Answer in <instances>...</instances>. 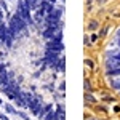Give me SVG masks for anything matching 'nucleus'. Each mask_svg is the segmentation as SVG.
Returning a JSON list of instances; mask_svg holds the SVG:
<instances>
[{"label":"nucleus","mask_w":120,"mask_h":120,"mask_svg":"<svg viewBox=\"0 0 120 120\" xmlns=\"http://www.w3.org/2000/svg\"><path fill=\"white\" fill-rule=\"evenodd\" d=\"M16 115H18V117H21L22 120H29V115L26 114V112H22V111H18V112H16Z\"/></svg>","instance_id":"nucleus-16"},{"label":"nucleus","mask_w":120,"mask_h":120,"mask_svg":"<svg viewBox=\"0 0 120 120\" xmlns=\"http://www.w3.org/2000/svg\"><path fill=\"white\" fill-rule=\"evenodd\" d=\"M83 86H85V91L91 93V85H90V80H85V82H83Z\"/></svg>","instance_id":"nucleus-17"},{"label":"nucleus","mask_w":120,"mask_h":120,"mask_svg":"<svg viewBox=\"0 0 120 120\" xmlns=\"http://www.w3.org/2000/svg\"><path fill=\"white\" fill-rule=\"evenodd\" d=\"M13 42H15V37L11 35V32H7V37H5V40H3V43H5V46L7 48H11L13 46Z\"/></svg>","instance_id":"nucleus-6"},{"label":"nucleus","mask_w":120,"mask_h":120,"mask_svg":"<svg viewBox=\"0 0 120 120\" xmlns=\"http://www.w3.org/2000/svg\"><path fill=\"white\" fill-rule=\"evenodd\" d=\"M56 114H58V120H64L66 119V111H64V106H58V109H56Z\"/></svg>","instance_id":"nucleus-8"},{"label":"nucleus","mask_w":120,"mask_h":120,"mask_svg":"<svg viewBox=\"0 0 120 120\" xmlns=\"http://www.w3.org/2000/svg\"><path fill=\"white\" fill-rule=\"evenodd\" d=\"M2 21H3V11L0 10V22H2Z\"/></svg>","instance_id":"nucleus-23"},{"label":"nucleus","mask_w":120,"mask_h":120,"mask_svg":"<svg viewBox=\"0 0 120 120\" xmlns=\"http://www.w3.org/2000/svg\"><path fill=\"white\" fill-rule=\"evenodd\" d=\"M85 102H88V104H93V102H96V99L93 98V94L91 93H88V91H85Z\"/></svg>","instance_id":"nucleus-12"},{"label":"nucleus","mask_w":120,"mask_h":120,"mask_svg":"<svg viewBox=\"0 0 120 120\" xmlns=\"http://www.w3.org/2000/svg\"><path fill=\"white\" fill-rule=\"evenodd\" d=\"M0 120H10V117L7 115V112L3 114V112H0Z\"/></svg>","instance_id":"nucleus-18"},{"label":"nucleus","mask_w":120,"mask_h":120,"mask_svg":"<svg viewBox=\"0 0 120 120\" xmlns=\"http://www.w3.org/2000/svg\"><path fill=\"white\" fill-rule=\"evenodd\" d=\"M7 32H8V24H5L3 21L0 22V42H3L7 37Z\"/></svg>","instance_id":"nucleus-5"},{"label":"nucleus","mask_w":120,"mask_h":120,"mask_svg":"<svg viewBox=\"0 0 120 120\" xmlns=\"http://www.w3.org/2000/svg\"><path fill=\"white\" fill-rule=\"evenodd\" d=\"M90 40H91V42H96V40H98V35H91Z\"/></svg>","instance_id":"nucleus-22"},{"label":"nucleus","mask_w":120,"mask_h":120,"mask_svg":"<svg viewBox=\"0 0 120 120\" xmlns=\"http://www.w3.org/2000/svg\"><path fill=\"white\" fill-rule=\"evenodd\" d=\"M16 15H19L22 19H26L29 26L35 24V22H34V16H32V10L29 8V5L26 3V0H18V5H16Z\"/></svg>","instance_id":"nucleus-1"},{"label":"nucleus","mask_w":120,"mask_h":120,"mask_svg":"<svg viewBox=\"0 0 120 120\" xmlns=\"http://www.w3.org/2000/svg\"><path fill=\"white\" fill-rule=\"evenodd\" d=\"M91 120H94V119H91Z\"/></svg>","instance_id":"nucleus-31"},{"label":"nucleus","mask_w":120,"mask_h":120,"mask_svg":"<svg viewBox=\"0 0 120 120\" xmlns=\"http://www.w3.org/2000/svg\"><path fill=\"white\" fill-rule=\"evenodd\" d=\"M85 64L88 66L90 69H93V66H94V64H93V61H91V59H85Z\"/></svg>","instance_id":"nucleus-19"},{"label":"nucleus","mask_w":120,"mask_h":120,"mask_svg":"<svg viewBox=\"0 0 120 120\" xmlns=\"http://www.w3.org/2000/svg\"><path fill=\"white\" fill-rule=\"evenodd\" d=\"M45 50H51V51H64V43L63 42H55V40H48L45 45Z\"/></svg>","instance_id":"nucleus-2"},{"label":"nucleus","mask_w":120,"mask_h":120,"mask_svg":"<svg viewBox=\"0 0 120 120\" xmlns=\"http://www.w3.org/2000/svg\"><path fill=\"white\" fill-rule=\"evenodd\" d=\"M90 2H91V0H88V3H90Z\"/></svg>","instance_id":"nucleus-30"},{"label":"nucleus","mask_w":120,"mask_h":120,"mask_svg":"<svg viewBox=\"0 0 120 120\" xmlns=\"http://www.w3.org/2000/svg\"><path fill=\"white\" fill-rule=\"evenodd\" d=\"M64 88H66V83L63 82V83H61V85H59V90H61V91H64Z\"/></svg>","instance_id":"nucleus-21"},{"label":"nucleus","mask_w":120,"mask_h":120,"mask_svg":"<svg viewBox=\"0 0 120 120\" xmlns=\"http://www.w3.org/2000/svg\"><path fill=\"white\" fill-rule=\"evenodd\" d=\"M117 38H120V29L117 30Z\"/></svg>","instance_id":"nucleus-25"},{"label":"nucleus","mask_w":120,"mask_h":120,"mask_svg":"<svg viewBox=\"0 0 120 120\" xmlns=\"http://www.w3.org/2000/svg\"><path fill=\"white\" fill-rule=\"evenodd\" d=\"M106 74L109 75V77H119V75H120V67H114V69H107V71H106Z\"/></svg>","instance_id":"nucleus-9"},{"label":"nucleus","mask_w":120,"mask_h":120,"mask_svg":"<svg viewBox=\"0 0 120 120\" xmlns=\"http://www.w3.org/2000/svg\"><path fill=\"white\" fill-rule=\"evenodd\" d=\"M59 29H63V27H45V29H43V32H42V35H43V38L48 42V40H51V38L55 37L56 32H58Z\"/></svg>","instance_id":"nucleus-3"},{"label":"nucleus","mask_w":120,"mask_h":120,"mask_svg":"<svg viewBox=\"0 0 120 120\" xmlns=\"http://www.w3.org/2000/svg\"><path fill=\"white\" fill-rule=\"evenodd\" d=\"M83 43H85V45H90V43H91V40H90L88 35H85V37H83Z\"/></svg>","instance_id":"nucleus-20"},{"label":"nucleus","mask_w":120,"mask_h":120,"mask_svg":"<svg viewBox=\"0 0 120 120\" xmlns=\"http://www.w3.org/2000/svg\"><path fill=\"white\" fill-rule=\"evenodd\" d=\"M115 42H117V45H119V48H120V38H117Z\"/></svg>","instance_id":"nucleus-24"},{"label":"nucleus","mask_w":120,"mask_h":120,"mask_svg":"<svg viewBox=\"0 0 120 120\" xmlns=\"http://www.w3.org/2000/svg\"><path fill=\"white\" fill-rule=\"evenodd\" d=\"M0 8L8 13V3H7V0H0Z\"/></svg>","instance_id":"nucleus-15"},{"label":"nucleus","mask_w":120,"mask_h":120,"mask_svg":"<svg viewBox=\"0 0 120 120\" xmlns=\"http://www.w3.org/2000/svg\"><path fill=\"white\" fill-rule=\"evenodd\" d=\"M3 107H5V112L10 114V115H16V112H18L16 109H15V106H11V104H5Z\"/></svg>","instance_id":"nucleus-10"},{"label":"nucleus","mask_w":120,"mask_h":120,"mask_svg":"<svg viewBox=\"0 0 120 120\" xmlns=\"http://www.w3.org/2000/svg\"><path fill=\"white\" fill-rule=\"evenodd\" d=\"M55 67H56L58 72H64V71H66V58H64V56L58 59V63H56Z\"/></svg>","instance_id":"nucleus-4"},{"label":"nucleus","mask_w":120,"mask_h":120,"mask_svg":"<svg viewBox=\"0 0 120 120\" xmlns=\"http://www.w3.org/2000/svg\"><path fill=\"white\" fill-rule=\"evenodd\" d=\"M111 86L114 90H119L120 91V79H112L111 80Z\"/></svg>","instance_id":"nucleus-13"},{"label":"nucleus","mask_w":120,"mask_h":120,"mask_svg":"<svg viewBox=\"0 0 120 120\" xmlns=\"http://www.w3.org/2000/svg\"><path fill=\"white\" fill-rule=\"evenodd\" d=\"M98 2H99V3H101V2H104V0H98Z\"/></svg>","instance_id":"nucleus-28"},{"label":"nucleus","mask_w":120,"mask_h":120,"mask_svg":"<svg viewBox=\"0 0 120 120\" xmlns=\"http://www.w3.org/2000/svg\"><path fill=\"white\" fill-rule=\"evenodd\" d=\"M43 120H58V114L53 111H50V112H46V115L43 117Z\"/></svg>","instance_id":"nucleus-11"},{"label":"nucleus","mask_w":120,"mask_h":120,"mask_svg":"<svg viewBox=\"0 0 120 120\" xmlns=\"http://www.w3.org/2000/svg\"><path fill=\"white\" fill-rule=\"evenodd\" d=\"M98 27H99L98 21H90V24H88V29H90V30H96Z\"/></svg>","instance_id":"nucleus-14"},{"label":"nucleus","mask_w":120,"mask_h":120,"mask_svg":"<svg viewBox=\"0 0 120 120\" xmlns=\"http://www.w3.org/2000/svg\"><path fill=\"white\" fill-rule=\"evenodd\" d=\"M61 2H63V3H64V2H66V0H61Z\"/></svg>","instance_id":"nucleus-29"},{"label":"nucleus","mask_w":120,"mask_h":120,"mask_svg":"<svg viewBox=\"0 0 120 120\" xmlns=\"http://www.w3.org/2000/svg\"><path fill=\"white\" fill-rule=\"evenodd\" d=\"M2 104H3V102H2V99H0V106H2Z\"/></svg>","instance_id":"nucleus-27"},{"label":"nucleus","mask_w":120,"mask_h":120,"mask_svg":"<svg viewBox=\"0 0 120 120\" xmlns=\"http://www.w3.org/2000/svg\"><path fill=\"white\" fill-rule=\"evenodd\" d=\"M48 2H51V3H56V0H48Z\"/></svg>","instance_id":"nucleus-26"},{"label":"nucleus","mask_w":120,"mask_h":120,"mask_svg":"<svg viewBox=\"0 0 120 120\" xmlns=\"http://www.w3.org/2000/svg\"><path fill=\"white\" fill-rule=\"evenodd\" d=\"M106 56L107 58H114V59H117L120 63V50H112V51H107L106 53Z\"/></svg>","instance_id":"nucleus-7"}]
</instances>
